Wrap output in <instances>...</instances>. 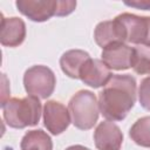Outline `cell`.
I'll use <instances>...</instances> for the list:
<instances>
[{
    "label": "cell",
    "mask_w": 150,
    "mask_h": 150,
    "mask_svg": "<svg viewBox=\"0 0 150 150\" xmlns=\"http://www.w3.org/2000/svg\"><path fill=\"white\" fill-rule=\"evenodd\" d=\"M136 80L129 74H114L98 94V107L102 116L110 122L122 121L136 102Z\"/></svg>",
    "instance_id": "obj_1"
},
{
    "label": "cell",
    "mask_w": 150,
    "mask_h": 150,
    "mask_svg": "<svg viewBox=\"0 0 150 150\" xmlns=\"http://www.w3.org/2000/svg\"><path fill=\"white\" fill-rule=\"evenodd\" d=\"M42 112L41 102L35 96L13 97L2 107V115L6 123L14 129L34 127L39 123Z\"/></svg>",
    "instance_id": "obj_2"
},
{
    "label": "cell",
    "mask_w": 150,
    "mask_h": 150,
    "mask_svg": "<svg viewBox=\"0 0 150 150\" xmlns=\"http://www.w3.org/2000/svg\"><path fill=\"white\" fill-rule=\"evenodd\" d=\"M71 123L80 130L91 129L98 120V101L90 90H79L68 103Z\"/></svg>",
    "instance_id": "obj_3"
},
{
    "label": "cell",
    "mask_w": 150,
    "mask_h": 150,
    "mask_svg": "<svg viewBox=\"0 0 150 150\" xmlns=\"http://www.w3.org/2000/svg\"><path fill=\"white\" fill-rule=\"evenodd\" d=\"M55 84V74L47 66H32L23 74V87L29 96L48 98L54 93Z\"/></svg>",
    "instance_id": "obj_4"
},
{
    "label": "cell",
    "mask_w": 150,
    "mask_h": 150,
    "mask_svg": "<svg viewBox=\"0 0 150 150\" xmlns=\"http://www.w3.org/2000/svg\"><path fill=\"white\" fill-rule=\"evenodd\" d=\"M43 124L52 135H60L69 127L71 118L68 108L61 102L50 100L43 105Z\"/></svg>",
    "instance_id": "obj_5"
},
{
    "label": "cell",
    "mask_w": 150,
    "mask_h": 150,
    "mask_svg": "<svg viewBox=\"0 0 150 150\" xmlns=\"http://www.w3.org/2000/svg\"><path fill=\"white\" fill-rule=\"evenodd\" d=\"M95 42L103 49L116 43H124L127 41V33L118 19L101 21L96 25L94 30Z\"/></svg>",
    "instance_id": "obj_6"
},
{
    "label": "cell",
    "mask_w": 150,
    "mask_h": 150,
    "mask_svg": "<svg viewBox=\"0 0 150 150\" xmlns=\"http://www.w3.org/2000/svg\"><path fill=\"white\" fill-rule=\"evenodd\" d=\"M57 0H18V11L34 22H43L55 16Z\"/></svg>",
    "instance_id": "obj_7"
},
{
    "label": "cell",
    "mask_w": 150,
    "mask_h": 150,
    "mask_svg": "<svg viewBox=\"0 0 150 150\" xmlns=\"http://www.w3.org/2000/svg\"><path fill=\"white\" fill-rule=\"evenodd\" d=\"M114 74H111L108 66L98 59H89L82 66L80 70V80L91 87V88H100L104 87Z\"/></svg>",
    "instance_id": "obj_8"
},
{
    "label": "cell",
    "mask_w": 150,
    "mask_h": 150,
    "mask_svg": "<svg viewBox=\"0 0 150 150\" xmlns=\"http://www.w3.org/2000/svg\"><path fill=\"white\" fill-rule=\"evenodd\" d=\"M94 142L98 150H121L123 134L114 122L103 121L94 131Z\"/></svg>",
    "instance_id": "obj_9"
},
{
    "label": "cell",
    "mask_w": 150,
    "mask_h": 150,
    "mask_svg": "<svg viewBox=\"0 0 150 150\" xmlns=\"http://www.w3.org/2000/svg\"><path fill=\"white\" fill-rule=\"evenodd\" d=\"M123 25L127 33V42L144 45L149 28V16H139L131 13H122L116 16Z\"/></svg>",
    "instance_id": "obj_10"
},
{
    "label": "cell",
    "mask_w": 150,
    "mask_h": 150,
    "mask_svg": "<svg viewBox=\"0 0 150 150\" xmlns=\"http://www.w3.org/2000/svg\"><path fill=\"white\" fill-rule=\"evenodd\" d=\"M134 48L127 43H116L102 49V61L109 69L125 70L131 67Z\"/></svg>",
    "instance_id": "obj_11"
},
{
    "label": "cell",
    "mask_w": 150,
    "mask_h": 150,
    "mask_svg": "<svg viewBox=\"0 0 150 150\" xmlns=\"http://www.w3.org/2000/svg\"><path fill=\"white\" fill-rule=\"evenodd\" d=\"M0 26V42L5 47H18L26 38V25L22 19L12 16L5 18L1 15Z\"/></svg>",
    "instance_id": "obj_12"
},
{
    "label": "cell",
    "mask_w": 150,
    "mask_h": 150,
    "mask_svg": "<svg viewBox=\"0 0 150 150\" xmlns=\"http://www.w3.org/2000/svg\"><path fill=\"white\" fill-rule=\"evenodd\" d=\"M90 55L82 49H70L60 57V67L62 71L70 79H80V70Z\"/></svg>",
    "instance_id": "obj_13"
},
{
    "label": "cell",
    "mask_w": 150,
    "mask_h": 150,
    "mask_svg": "<svg viewBox=\"0 0 150 150\" xmlns=\"http://www.w3.org/2000/svg\"><path fill=\"white\" fill-rule=\"evenodd\" d=\"M21 150H53V141L50 136L42 129L27 131L21 142Z\"/></svg>",
    "instance_id": "obj_14"
},
{
    "label": "cell",
    "mask_w": 150,
    "mask_h": 150,
    "mask_svg": "<svg viewBox=\"0 0 150 150\" xmlns=\"http://www.w3.org/2000/svg\"><path fill=\"white\" fill-rule=\"evenodd\" d=\"M129 136L137 145L150 148V116L138 118L131 125Z\"/></svg>",
    "instance_id": "obj_15"
},
{
    "label": "cell",
    "mask_w": 150,
    "mask_h": 150,
    "mask_svg": "<svg viewBox=\"0 0 150 150\" xmlns=\"http://www.w3.org/2000/svg\"><path fill=\"white\" fill-rule=\"evenodd\" d=\"M131 68L139 75H150V47L141 45L134 47Z\"/></svg>",
    "instance_id": "obj_16"
},
{
    "label": "cell",
    "mask_w": 150,
    "mask_h": 150,
    "mask_svg": "<svg viewBox=\"0 0 150 150\" xmlns=\"http://www.w3.org/2000/svg\"><path fill=\"white\" fill-rule=\"evenodd\" d=\"M138 101L142 108L150 111V76L141 81L138 88Z\"/></svg>",
    "instance_id": "obj_17"
},
{
    "label": "cell",
    "mask_w": 150,
    "mask_h": 150,
    "mask_svg": "<svg viewBox=\"0 0 150 150\" xmlns=\"http://www.w3.org/2000/svg\"><path fill=\"white\" fill-rule=\"evenodd\" d=\"M76 8V1L73 0H57L55 16H66L74 12Z\"/></svg>",
    "instance_id": "obj_18"
},
{
    "label": "cell",
    "mask_w": 150,
    "mask_h": 150,
    "mask_svg": "<svg viewBox=\"0 0 150 150\" xmlns=\"http://www.w3.org/2000/svg\"><path fill=\"white\" fill-rule=\"evenodd\" d=\"M124 5L129 7H135L138 9L150 11V0H134V1H124Z\"/></svg>",
    "instance_id": "obj_19"
},
{
    "label": "cell",
    "mask_w": 150,
    "mask_h": 150,
    "mask_svg": "<svg viewBox=\"0 0 150 150\" xmlns=\"http://www.w3.org/2000/svg\"><path fill=\"white\" fill-rule=\"evenodd\" d=\"M66 150H90V149H89V148H87V146H83V145L76 144V145H70V146H68Z\"/></svg>",
    "instance_id": "obj_20"
},
{
    "label": "cell",
    "mask_w": 150,
    "mask_h": 150,
    "mask_svg": "<svg viewBox=\"0 0 150 150\" xmlns=\"http://www.w3.org/2000/svg\"><path fill=\"white\" fill-rule=\"evenodd\" d=\"M143 46H146V47H150V16H149V28H148V35H146V39L144 41V45Z\"/></svg>",
    "instance_id": "obj_21"
}]
</instances>
